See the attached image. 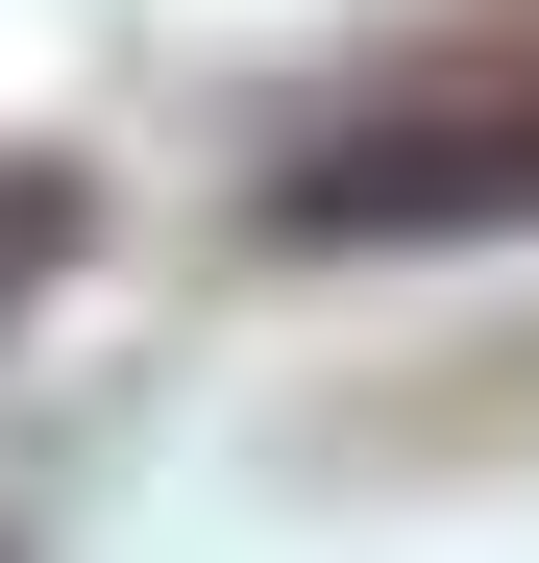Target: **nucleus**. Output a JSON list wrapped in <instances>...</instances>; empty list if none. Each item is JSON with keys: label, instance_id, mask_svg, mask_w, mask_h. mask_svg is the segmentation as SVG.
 <instances>
[{"label": "nucleus", "instance_id": "1", "mask_svg": "<svg viewBox=\"0 0 539 563\" xmlns=\"http://www.w3.org/2000/svg\"><path fill=\"white\" fill-rule=\"evenodd\" d=\"M245 221L270 245H466V221H539V49L441 74V99H343Z\"/></svg>", "mask_w": 539, "mask_h": 563}, {"label": "nucleus", "instance_id": "2", "mask_svg": "<svg viewBox=\"0 0 539 563\" xmlns=\"http://www.w3.org/2000/svg\"><path fill=\"white\" fill-rule=\"evenodd\" d=\"M50 269H74V172H25V147H0V319H25Z\"/></svg>", "mask_w": 539, "mask_h": 563}]
</instances>
